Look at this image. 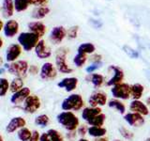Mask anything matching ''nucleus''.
<instances>
[{"label": "nucleus", "instance_id": "1", "mask_svg": "<svg viewBox=\"0 0 150 141\" xmlns=\"http://www.w3.org/2000/svg\"><path fill=\"white\" fill-rule=\"evenodd\" d=\"M58 123L68 132L76 131L80 125L79 118L71 111H62L56 116Z\"/></svg>", "mask_w": 150, "mask_h": 141}, {"label": "nucleus", "instance_id": "2", "mask_svg": "<svg viewBox=\"0 0 150 141\" xmlns=\"http://www.w3.org/2000/svg\"><path fill=\"white\" fill-rule=\"evenodd\" d=\"M84 105V102L82 95L78 93H72L65 98L61 103V108L63 111H79Z\"/></svg>", "mask_w": 150, "mask_h": 141}, {"label": "nucleus", "instance_id": "3", "mask_svg": "<svg viewBox=\"0 0 150 141\" xmlns=\"http://www.w3.org/2000/svg\"><path fill=\"white\" fill-rule=\"evenodd\" d=\"M68 53L69 50L65 47L59 48L55 52V67L57 69V72L64 74H69L73 72V70L67 63Z\"/></svg>", "mask_w": 150, "mask_h": 141}, {"label": "nucleus", "instance_id": "4", "mask_svg": "<svg viewBox=\"0 0 150 141\" xmlns=\"http://www.w3.org/2000/svg\"><path fill=\"white\" fill-rule=\"evenodd\" d=\"M18 43L21 45L23 50L25 52H30L32 49H34L37 43L40 40L36 34L32 32H22L19 34L18 38Z\"/></svg>", "mask_w": 150, "mask_h": 141}, {"label": "nucleus", "instance_id": "5", "mask_svg": "<svg viewBox=\"0 0 150 141\" xmlns=\"http://www.w3.org/2000/svg\"><path fill=\"white\" fill-rule=\"evenodd\" d=\"M28 67L29 64L26 60H16L14 62L8 63V73H11L13 75L14 77H26V75L28 73Z\"/></svg>", "mask_w": 150, "mask_h": 141}, {"label": "nucleus", "instance_id": "6", "mask_svg": "<svg viewBox=\"0 0 150 141\" xmlns=\"http://www.w3.org/2000/svg\"><path fill=\"white\" fill-rule=\"evenodd\" d=\"M41 106V101L39 96L30 94L23 103V109L27 114H35Z\"/></svg>", "mask_w": 150, "mask_h": 141}, {"label": "nucleus", "instance_id": "7", "mask_svg": "<svg viewBox=\"0 0 150 141\" xmlns=\"http://www.w3.org/2000/svg\"><path fill=\"white\" fill-rule=\"evenodd\" d=\"M112 95L118 100H128L130 97V86L127 83H119L111 89Z\"/></svg>", "mask_w": 150, "mask_h": 141}, {"label": "nucleus", "instance_id": "8", "mask_svg": "<svg viewBox=\"0 0 150 141\" xmlns=\"http://www.w3.org/2000/svg\"><path fill=\"white\" fill-rule=\"evenodd\" d=\"M39 74L41 80L52 81L57 76V69L52 62H45L40 67Z\"/></svg>", "mask_w": 150, "mask_h": 141}, {"label": "nucleus", "instance_id": "9", "mask_svg": "<svg viewBox=\"0 0 150 141\" xmlns=\"http://www.w3.org/2000/svg\"><path fill=\"white\" fill-rule=\"evenodd\" d=\"M67 36V30L62 26H54L53 29L51 30L49 34V40L53 44L58 45L63 41L65 37Z\"/></svg>", "mask_w": 150, "mask_h": 141}, {"label": "nucleus", "instance_id": "10", "mask_svg": "<svg viewBox=\"0 0 150 141\" xmlns=\"http://www.w3.org/2000/svg\"><path fill=\"white\" fill-rule=\"evenodd\" d=\"M25 126H26V120L25 118H23L21 116H17L12 118L8 122V124L6 125V132L8 134H13Z\"/></svg>", "mask_w": 150, "mask_h": 141}, {"label": "nucleus", "instance_id": "11", "mask_svg": "<svg viewBox=\"0 0 150 141\" xmlns=\"http://www.w3.org/2000/svg\"><path fill=\"white\" fill-rule=\"evenodd\" d=\"M23 48L19 43L9 44L6 49V61L8 63H11L18 60L19 56L22 54Z\"/></svg>", "mask_w": 150, "mask_h": 141}, {"label": "nucleus", "instance_id": "12", "mask_svg": "<svg viewBox=\"0 0 150 141\" xmlns=\"http://www.w3.org/2000/svg\"><path fill=\"white\" fill-rule=\"evenodd\" d=\"M31 94V89L28 87H23L20 90L12 93L11 96V103L14 105H23V103L25 101V99Z\"/></svg>", "mask_w": 150, "mask_h": 141}, {"label": "nucleus", "instance_id": "13", "mask_svg": "<svg viewBox=\"0 0 150 141\" xmlns=\"http://www.w3.org/2000/svg\"><path fill=\"white\" fill-rule=\"evenodd\" d=\"M19 28H20V26H19V23L16 20H14V19H8L4 24V27H3L4 36L7 38H13L19 32Z\"/></svg>", "mask_w": 150, "mask_h": 141}, {"label": "nucleus", "instance_id": "14", "mask_svg": "<svg viewBox=\"0 0 150 141\" xmlns=\"http://www.w3.org/2000/svg\"><path fill=\"white\" fill-rule=\"evenodd\" d=\"M88 103L92 107L104 106L107 103V95L104 92L96 91L92 93L88 99Z\"/></svg>", "mask_w": 150, "mask_h": 141}, {"label": "nucleus", "instance_id": "15", "mask_svg": "<svg viewBox=\"0 0 150 141\" xmlns=\"http://www.w3.org/2000/svg\"><path fill=\"white\" fill-rule=\"evenodd\" d=\"M35 54L40 59H47L52 56V50L46 45L44 40H40L35 47Z\"/></svg>", "mask_w": 150, "mask_h": 141}, {"label": "nucleus", "instance_id": "16", "mask_svg": "<svg viewBox=\"0 0 150 141\" xmlns=\"http://www.w3.org/2000/svg\"><path fill=\"white\" fill-rule=\"evenodd\" d=\"M109 70H112L114 75H112V77L109 80V81H107L106 86H108V87H114V86H115V85H117V84L122 83V81H123V79H124V72H123V70H122L120 67H118V66H115V65L110 66Z\"/></svg>", "mask_w": 150, "mask_h": 141}, {"label": "nucleus", "instance_id": "17", "mask_svg": "<svg viewBox=\"0 0 150 141\" xmlns=\"http://www.w3.org/2000/svg\"><path fill=\"white\" fill-rule=\"evenodd\" d=\"M78 86V78L76 77H66L57 83V87L64 88L67 92H72Z\"/></svg>", "mask_w": 150, "mask_h": 141}, {"label": "nucleus", "instance_id": "18", "mask_svg": "<svg viewBox=\"0 0 150 141\" xmlns=\"http://www.w3.org/2000/svg\"><path fill=\"white\" fill-rule=\"evenodd\" d=\"M124 120L128 122L130 126H133V127L143 126L145 121L144 119V116L138 114V113H134V112H130L124 115Z\"/></svg>", "mask_w": 150, "mask_h": 141}, {"label": "nucleus", "instance_id": "19", "mask_svg": "<svg viewBox=\"0 0 150 141\" xmlns=\"http://www.w3.org/2000/svg\"><path fill=\"white\" fill-rule=\"evenodd\" d=\"M27 28L29 32L36 34L38 37L42 38L46 33V26L42 22L40 21H32L27 24Z\"/></svg>", "mask_w": 150, "mask_h": 141}, {"label": "nucleus", "instance_id": "20", "mask_svg": "<svg viewBox=\"0 0 150 141\" xmlns=\"http://www.w3.org/2000/svg\"><path fill=\"white\" fill-rule=\"evenodd\" d=\"M129 110L131 112L138 113L142 116H147L149 114L148 107L146 106L145 103L141 102L140 100H133L129 103Z\"/></svg>", "mask_w": 150, "mask_h": 141}, {"label": "nucleus", "instance_id": "21", "mask_svg": "<svg viewBox=\"0 0 150 141\" xmlns=\"http://www.w3.org/2000/svg\"><path fill=\"white\" fill-rule=\"evenodd\" d=\"M101 113V108L100 107H84L83 111H82V119L84 121H88L90 120L92 118H94L95 116L100 114Z\"/></svg>", "mask_w": 150, "mask_h": 141}, {"label": "nucleus", "instance_id": "22", "mask_svg": "<svg viewBox=\"0 0 150 141\" xmlns=\"http://www.w3.org/2000/svg\"><path fill=\"white\" fill-rule=\"evenodd\" d=\"M14 11H15V9H14L13 0H3L1 11H2V15L4 18L9 19L11 17H12Z\"/></svg>", "mask_w": 150, "mask_h": 141}, {"label": "nucleus", "instance_id": "23", "mask_svg": "<svg viewBox=\"0 0 150 141\" xmlns=\"http://www.w3.org/2000/svg\"><path fill=\"white\" fill-rule=\"evenodd\" d=\"M50 13V8L47 6H40L36 7L31 12V17L35 20H40L43 19Z\"/></svg>", "mask_w": 150, "mask_h": 141}, {"label": "nucleus", "instance_id": "24", "mask_svg": "<svg viewBox=\"0 0 150 141\" xmlns=\"http://www.w3.org/2000/svg\"><path fill=\"white\" fill-rule=\"evenodd\" d=\"M144 88L143 85L141 84H134L132 86H130V97L133 100H140V98H142L144 94Z\"/></svg>", "mask_w": 150, "mask_h": 141}, {"label": "nucleus", "instance_id": "25", "mask_svg": "<svg viewBox=\"0 0 150 141\" xmlns=\"http://www.w3.org/2000/svg\"><path fill=\"white\" fill-rule=\"evenodd\" d=\"M86 80H88V82H91L95 88H98L104 82V77L100 73H90L86 77Z\"/></svg>", "mask_w": 150, "mask_h": 141}, {"label": "nucleus", "instance_id": "26", "mask_svg": "<svg viewBox=\"0 0 150 141\" xmlns=\"http://www.w3.org/2000/svg\"><path fill=\"white\" fill-rule=\"evenodd\" d=\"M106 133H107V130L104 128V127H98V126L88 127L87 134L94 138L102 137V136H104L106 135Z\"/></svg>", "mask_w": 150, "mask_h": 141}, {"label": "nucleus", "instance_id": "27", "mask_svg": "<svg viewBox=\"0 0 150 141\" xmlns=\"http://www.w3.org/2000/svg\"><path fill=\"white\" fill-rule=\"evenodd\" d=\"M108 106L117 110L121 115H125L126 106L120 100H118V99H112V100H110L108 102Z\"/></svg>", "mask_w": 150, "mask_h": 141}, {"label": "nucleus", "instance_id": "28", "mask_svg": "<svg viewBox=\"0 0 150 141\" xmlns=\"http://www.w3.org/2000/svg\"><path fill=\"white\" fill-rule=\"evenodd\" d=\"M25 87V83H23V78L21 77H14L11 82L9 83V91L11 93H14L18 90H20L21 88Z\"/></svg>", "mask_w": 150, "mask_h": 141}, {"label": "nucleus", "instance_id": "29", "mask_svg": "<svg viewBox=\"0 0 150 141\" xmlns=\"http://www.w3.org/2000/svg\"><path fill=\"white\" fill-rule=\"evenodd\" d=\"M14 4V9L17 12L25 11L28 9V7L32 5L31 0H13Z\"/></svg>", "mask_w": 150, "mask_h": 141}, {"label": "nucleus", "instance_id": "30", "mask_svg": "<svg viewBox=\"0 0 150 141\" xmlns=\"http://www.w3.org/2000/svg\"><path fill=\"white\" fill-rule=\"evenodd\" d=\"M50 117L46 114H40V115H38L36 118H35V124L37 126L40 127V128H45L47 127L49 124H50Z\"/></svg>", "mask_w": 150, "mask_h": 141}, {"label": "nucleus", "instance_id": "31", "mask_svg": "<svg viewBox=\"0 0 150 141\" xmlns=\"http://www.w3.org/2000/svg\"><path fill=\"white\" fill-rule=\"evenodd\" d=\"M105 120H106V115L103 114V113H100V114H98L94 118H92L90 120H88L87 124L90 125V126L102 127L103 124H104V122H105Z\"/></svg>", "mask_w": 150, "mask_h": 141}, {"label": "nucleus", "instance_id": "32", "mask_svg": "<svg viewBox=\"0 0 150 141\" xmlns=\"http://www.w3.org/2000/svg\"><path fill=\"white\" fill-rule=\"evenodd\" d=\"M96 50L95 48V45L91 42H84V43H82L81 45H79L77 52L80 54H84V55H87V54H92L94 53Z\"/></svg>", "mask_w": 150, "mask_h": 141}, {"label": "nucleus", "instance_id": "33", "mask_svg": "<svg viewBox=\"0 0 150 141\" xmlns=\"http://www.w3.org/2000/svg\"><path fill=\"white\" fill-rule=\"evenodd\" d=\"M32 135V132L27 127H23L17 131V137L20 141H28Z\"/></svg>", "mask_w": 150, "mask_h": 141}, {"label": "nucleus", "instance_id": "34", "mask_svg": "<svg viewBox=\"0 0 150 141\" xmlns=\"http://www.w3.org/2000/svg\"><path fill=\"white\" fill-rule=\"evenodd\" d=\"M9 90V81L7 78L0 77V97H5Z\"/></svg>", "mask_w": 150, "mask_h": 141}, {"label": "nucleus", "instance_id": "35", "mask_svg": "<svg viewBox=\"0 0 150 141\" xmlns=\"http://www.w3.org/2000/svg\"><path fill=\"white\" fill-rule=\"evenodd\" d=\"M52 141H64V136L56 129H49L46 132Z\"/></svg>", "mask_w": 150, "mask_h": 141}, {"label": "nucleus", "instance_id": "36", "mask_svg": "<svg viewBox=\"0 0 150 141\" xmlns=\"http://www.w3.org/2000/svg\"><path fill=\"white\" fill-rule=\"evenodd\" d=\"M87 60V58H86V55L84 54H80V53H77V55L74 56L73 58V63L75 64V66L78 68H81L84 65V63L86 62Z\"/></svg>", "mask_w": 150, "mask_h": 141}, {"label": "nucleus", "instance_id": "37", "mask_svg": "<svg viewBox=\"0 0 150 141\" xmlns=\"http://www.w3.org/2000/svg\"><path fill=\"white\" fill-rule=\"evenodd\" d=\"M119 134L127 140H131L134 137V135H133L132 132H130L129 129L125 128L124 126H122L119 128Z\"/></svg>", "mask_w": 150, "mask_h": 141}, {"label": "nucleus", "instance_id": "38", "mask_svg": "<svg viewBox=\"0 0 150 141\" xmlns=\"http://www.w3.org/2000/svg\"><path fill=\"white\" fill-rule=\"evenodd\" d=\"M123 49H124V51L126 52V54L128 55L129 58H139V53L137 51H135L134 49H132V48H130L129 46H128V45H125L124 47H123Z\"/></svg>", "mask_w": 150, "mask_h": 141}, {"label": "nucleus", "instance_id": "39", "mask_svg": "<svg viewBox=\"0 0 150 141\" xmlns=\"http://www.w3.org/2000/svg\"><path fill=\"white\" fill-rule=\"evenodd\" d=\"M78 30L79 27L77 26H73L69 28V30L67 31V35L69 39H76L78 35Z\"/></svg>", "mask_w": 150, "mask_h": 141}, {"label": "nucleus", "instance_id": "40", "mask_svg": "<svg viewBox=\"0 0 150 141\" xmlns=\"http://www.w3.org/2000/svg\"><path fill=\"white\" fill-rule=\"evenodd\" d=\"M87 132H88V127L84 124L79 125V127L77 128V135L81 136V137H84L87 135Z\"/></svg>", "mask_w": 150, "mask_h": 141}, {"label": "nucleus", "instance_id": "41", "mask_svg": "<svg viewBox=\"0 0 150 141\" xmlns=\"http://www.w3.org/2000/svg\"><path fill=\"white\" fill-rule=\"evenodd\" d=\"M28 73L32 75V76H35V75L40 73V68L36 64L29 65V67H28Z\"/></svg>", "mask_w": 150, "mask_h": 141}, {"label": "nucleus", "instance_id": "42", "mask_svg": "<svg viewBox=\"0 0 150 141\" xmlns=\"http://www.w3.org/2000/svg\"><path fill=\"white\" fill-rule=\"evenodd\" d=\"M101 66V62L100 63H92L91 65H89L88 67L86 69V73H93L94 72H95V70H97L98 68H100Z\"/></svg>", "mask_w": 150, "mask_h": 141}, {"label": "nucleus", "instance_id": "43", "mask_svg": "<svg viewBox=\"0 0 150 141\" xmlns=\"http://www.w3.org/2000/svg\"><path fill=\"white\" fill-rule=\"evenodd\" d=\"M40 132L34 130V131H32V135L28 141H40Z\"/></svg>", "mask_w": 150, "mask_h": 141}, {"label": "nucleus", "instance_id": "44", "mask_svg": "<svg viewBox=\"0 0 150 141\" xmlns=\"http://www.w3.org/2000/svg\"><path fill=\"white\" fill-rule=\"evenodd\" d=\"M48 2V0H31L32 5H34L36 7L45 6V4Z\"/></svg>", "mask_w": 150, "mask_h": 141}, {"label": "nucleus", "instance_id": "45", "mask_svg": "<svg viewBox=\"0 0 150 141\" xmlns=\"http://www.w3.org/2000/svg\"><path fill=\"white\" fill-rule=\"evenodd\" d=\"M40 141H52L50 136L48 135V134L46 133H42L40 134Z\"/></svg>", "mask_w": 150, "mask_h": 141}, {"label": "nucleus", "instance_id": "46", "mask_svg": "<svg viewBox=\"0 0 150 141\" xmlns=\"http://www.w3.org/2000/svg\"><path fill=\"white\" fill-rule=\"evenodd\" d=\"M101 56L100 55H95L91 58V60L93 61V63H100L101 62Z\"/></svg>", "mask_w": 150, "mask_h": 141}, {"label": "nucleus", "instance_id": "47", "mask_svg": "<svg viewBox=\"0 0 150 141\" xmlns=\"http://www.w3.org/2000/svg\"><path fill=\"white\" fill-rule=\"evenodd\" d=\"M76 133H75V131H71V132H68L67 135H66V136H67V138L69 139H74L75 138V136H76Z\"/></svg>", "mask_w": 150, "mask_h": 141}, {"label": "nucleus", "instance_id": "48", "mask_svg": "<svg viewBox=\"0 0 150 141\" xmlns=\"http://www.w3.org/2000/svg\"><path fill=\"white\" fill-rule=\"evenodd\" d=\"M91 23L93 24L94 26H95L96 27H100L101 26V23L100 22H98V21H96V20H91Z\"/></svg>", "mask_w": 150, "mask_h": 141}, {"label": "nucleus", "instance_id": "49", "mask_svg": "<svg viewBox=\"0 0 150 141\" xmlns=\"http://www.w3.org/2000/svg\"><path fill=\"white\" fill-rule=\"evenodd\" d=\"M94 141H108V138L104 137V136H102V137H97L94 139Z\"/></svg>", "mask_w": 150, "mask_h": 141}, {"label": "nucleus", "instance_id": "50", "mask_svg": "<svg viewBox=\"0 0 150 141\" xmlns=\"http://www.w3.org/2000/svg\"><path fill=\"white\" fill-rule=\"evenodd\" d=\"M6 68L5 67H0V74H4L5 73H6Z\"/></svg>", "mask_w": 150, "mask_h": 141}, {"label": "nucleus", "instance_id": "51", "mask_svg": "<svg viewBox=\"0 0 150 141\" xmlns=\"http://www.w3.org/2000/svg\"><path fill=\"white\" fill-rule=\"evenodd\" d=\"M3 27H4V23H3V21L1 20V19H0V31L3 29Z\"/></svg>", "mask_w": 150, "mask_h": 141}, {"label": "nucleus", "instance_id": "52", "mask_svg": "<svg viewBox=\"0 0 150 141\" xmlns=\"http://www.w3.org/2000/svg\"><path fill=\"white\" fill-rule=\"evenodd\" d=\"M3 44H4V41H3V40H2V38L0 37V49L2 48V46H3Z\"/></svg>", "mask_w": 150, "mask_h": 141}, {"label": "nucleus", "instance_id": "53", "mask_svg": "<svg viewBox=\"0 0 150 141\" xmlns=\"http://www.w3.org/2000/svg\"><path fill=\"white\" fill-rule=\"evenodd\" d=\"M78 141H89L88 139H86V138H84V137H81V138H80Z\"/></svg>", "mask_w": 150, "mask_h": 141}, {"label": "nucleus", "instance_id": "54", "mask_svg": "<svg viewBox=\"0 0 150 141\" xmlns=\"http://www.w3.org/2000/svg\"><path fill=\"white\" fill-rule=\"evenodd\" d=\"M146 103H147V105H150V96L146 98Z\"/></svg>", "mask_w": 150, "mask_h": 141}, {"label": "nucleus", "instance_id": "55", "mask_svg": "<svg viewBox=\"0 0 150 141\" xmlns=\"http://www.w3.org/2000/svg\"><path fill=\"white\" fill-rule=\"evenodd\" d=\"M2 65H3V58H0V67H2Z\"/></svg>", "mask_w": 150, "mask_h": 141}, {"label": "nucleus", "instance_id": "56", "mask_svg": "<svg viewBox=\"0 0 150 141\" xmlns=\"http://www.w3.org/2000/svg\"><path fill=\"white\" fill-rule=\"evenodd\" d=\"M0 141H4V138H3V136L0 135Z\"/></svg>", "mask_w": 150, "mask_h": 141}, {"label": "nucleus", "instance_id": "57", "mask_svg": "<svg viewBox=\"0 0 150 141\" xmlns=\"http://www.w3.org/2000/svg\"><path fill=\"white\" fill-rule=\"evenodd\" d=\"M145 141H150V137H149V138H147V139L145 140Z\"/></svg>", "mask_w": 150, "mask_h": 141}, {"label": "nucleus", "instance_id": "58", "mask_svg": "<svg viewBox=\"0 0 150 141\" xmlns=\"http://www.w3.org/2000/svg\"><path fill=\"white\" fill-rule=\"evenodd\" d=\"M112 141H121V140H118V139H115V140H112Z\"/></svg>", "mask_w": 150, "mask_h": 141}]
</instances>
